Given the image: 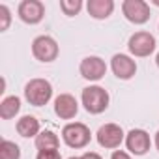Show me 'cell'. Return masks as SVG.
I'll list each match as a JSON object with an SVG mask.
<instances>
[{"label":"cell","instance_id":"obj_22","mask_svg":"<svg viewBox=\"0 0 159 159\" xmlns=\"http://www.w3.org/2000/svg\"><path fill=\"white\" fill-rule=\"evenodd\" d=\"M81 159H101V155L96 152H86L84 155H81Z\"/></svg>","mask_w":159,"mask_h":159},{"label":"cell","instance_id":"obj_5","mask_svg":"<svg viewBox=\"0 0 159 159\" xmlns=\"http://www.w3.org/2000/svg\"><path fill=\"white\" fill-rule=\"evenodd\" d=\"M32 54L39 62H52L58 56V43L51 36H38L32 41Z\"/></svg>","mask_w":159,"mask_h":159},{"label":"cell","instance_id":"obj_15","mask_svg":"<svg viewBox=\"0 0 159 159\" xmlns=\"http://www.w3.org/2000/svg\"><path fill=\"white\" fill-rule=\"evenodd\" d=\"M60 146V140H58V135L51 129H45L41 131L38 137H36V148L39 152H49V150H58Z\"/></svg>","mask_w":159,"mask_h":159},{"label":"cell","instance_id":"obj_2","mask_svg":"<svg viewBox=\"0 0 159 159\" xmlns=\"http://www.w3.org/2000/svg\"><path fill=\"white\" fill-rule=\"evenodd\" d=\"M83 105L90 114H101L103 111H107L109 107V92L101 86H86L81 94Z\"/></svg>","mask_w":159,"mask_h":159},{"label":"cell","instance_id":"obj_20","mask_svg":"<svg viewBox=\"0 0 159 159\" xmlns=\"http://www.w3.org/2000/svg\"><path fill=\"white\" fill-rule=\"evenodd\" d=\"M36 159H62L58 150H49V152H38Z\"/></svg>","mask_w":159,"mask_h":159},{"label":"cell","instance_id":"obj_4","mask_svg":"<svg viewBox=\"0 0 159 159\" xmlns=\"http://www.w3.org/2000/svg\"><path fill=\"white\" fill-rule=\"evenodd\" d=\"M127 49L131 54H135L139 58L150 56L155 51V38L150 32H135L127 41Z\"/></svg>","mask_w":159,"mask_h":159},{"label":"cell","instance_id":"obj_23","mask_svg":"<svg viewBox=\"0 0 159 159\" xmlns=\"http://www.w3.org/2000/svg\"><path fill=\"white\" fill-rule=\"evenodd\" d=\"M155 146H157V150H159V131L155 133Z\"/></svg>","mask_w":159,"mask_h":159},{"label":"cell","instance_id":"obj_26","mask_svg":"<svg viewBox=\"0 0 159 159\" xmlns=\"http://www.w3.org/2000/svg\"><path fill=\"white\" fill-rule=\"evenodd\" d=\"M69 159H81V157H69Z\"/></svg>","mask_w":159,"mask_h":159},{"label":"cell","instance_id":"obj_1","mask_svg":"<svg viewBox=\"0 0 159 159\" xmlns=\"http://www.w3.org/2000/svg\"><path fill=\"white\" fill-rule=\"evenodd\" d=\"M25 98L34 107H43L52 98V84L45 79H32L25 86Z\"/></svg>","mask_w":159,"mask_h":159},{"label":"cell","instance_id":"obj_16","mask_svg":"<svg viewBox=\"0 0 159 159\" xmlns=\"http://www.w3.org/2000/svg\"><path fill=\"white\" fill-rule=\"evenodd\" d=\"M21 111V99L17 96H10L4 98L2 103H0V118L2 120H11L15 118V114Z\"/></svg>","mask_w":159,"mask_h":159},{"label":"cell","instance_id":"obj_8","mask_svg":"<svg viewBox=\"0 0 159 159\" xmlns=\"http://www.w3.org/2000/svg\"><path fill=\"white\" fill-rule=\"evenodd\" d=\"M96 137H98L99 146H103V148H107V150H114V148H118V146L122 144V140H124V131H122V127L116 125V124H105V125H101V127L98 129Z\"/></svg>","mask_w":159,"mask_h":159},{"label":"cell","instance_id":"obj_11","mask_svg":"<svg viewBox=\"0 0 159 159\" xmlns=\"http://www.w3.org/2000/svg\"><path fill=\"white\" fill-rule=\"evenodd\" d=\"M111 67H112V73L122 81H129L137 73V64L127 54H114L111 60Z\"/></svg>","mask_w":159,"mask_h":159},{"label":"cell","instance_id":"obj_3","mask_svg":"<svg viewBox=\"0 0 159 159\" xmlns=\"http://www.w3.org/2000/svg\"><path fill=\"white\" fill-rule=\"evenodd\" d=\"M62 139H64V142L69 148H84L90 142L92 133H90V129L84 124L73 122V124H67L62 129Z\"/></svg>","mask_w":159,"mask_h":159},{"label":"cell","instance_id":"obj_14","mask_svg":"<svg viewBox=\"0 0 159 159\" xmlns=\"http://www.w3.org/2000/svg\"><path fill=\"white\" fill-rule=\"evenodd\" d=\"M17 133L25 139H30V137H38L41 131H39V120L36 116H23L21 120H17Z\"/></svg>","mask_w":159,"mask_h":159},{"label":"cell","instance_id":"obj_13","mask_svg":"<svg viewBox=\"0 0 159 159\" xmlns=\"http://www.w3.org/2000/svg\"><path fill=\"white\" fill-rule=\"evenodd\" d=\"M86 10L94 19H107L114 11V2L112 0H88Z\"/></svg>","mask_w":159,"mask_h":159},{"label":"cell","instance_id":"obj_6","mask_svg":"<svg viewBox=\"0 0 159 159\" xmlns=\"http://www.w3.org/2000/svg\"><path fill=\"white\" fill-rule=\"evenodd\" d=\"M122 11L133 25H144L150 21V6L144 0H125L122 4Z\"/></svg>","mask_w":159,"mask_h":159},{"label":"cell","instance_id":"obj_9","mask_svg":"<svg viewBox=\"0 0 159 159\" xmlns=\"http://www.w3.org/2000/svg\"><path fill=\"white\" fill-rule=\"evenodd\" d=\"M79 71L86 81H101L107 73V64L99 56H86L79 66Z\"/></svg>","mask_w":159,"mask_h":159},{"label":"cell","instance_id":"obj_10","mask_svg":"<svg viewBox=\"0 0 159 159\" xmlns=\"http://www.w3.org/2000/svg\"><path fill=\"white\" fill-rule=\"evenodd\" d=\"M150 135L144 129H131L125 137V146L135 155H144L150 150Z\"/></svg>","mask_w":159,"mask_h":159},{"label":"cell","instance_id":"obj_7","mask_svg":"<svg viewBox=\"0 0 159 159\" xmlns=\"http://www.w3.org/2000/svg\"><path fill=\"white\" fill-rule=\"evenodd\" d=\"M19 19L26 25H38L45 17V6L39 0H23L17 8Z\"/></svg>","mask_w":159,"mask_h":159},{"label":"cell","instance_id":"obj_24","mask_svg":"<svg viewBox=\"0 0 159 159\" xmlns=\"http://www.w3.org/2000/svg\"><path fill=\"white\" fill-rule=\"evenodd\" d=\"M155 62H157V67H159V52H157V56H155Z\"/></svg>","mask_w":159,"mask_h":159},{"label":"cell","instance_id":"obj_18","mask_svg":"<svg viewBox=\"0 0 159 159\" xmlns=\"http://www.w3.org/2000/svg\"><path fill=\"white\" fill-rule=\"evenodd\" d=\"M60 8H62V11L66 15L71 17V15H77L79 11L83 10V2H81V0H62Z\"/></svg>","mask_w":159,"mask_h":159},{"label":"cell","instance_id":"obj_21","mask_svg":"<svg viewBox=\"0 0 159 159\" xmlns=\"http://www.w3.org/2000/svg\"><path fill=\"white\" fill-rule=\"evenodd\" d=\"M111 159H131V157H129V153H125L122 150H116V152H112Z\"/></svg>","mask_w":159,"mask_h":159},{"label":"cell","instance_id":"obj_19","mask_svg":"<svg viewBox=\"0 0 159 159\" xmlns=\"http://www.w3.org/2000/svg\"><path fill=\"white\" fill-rule=\"evenodd\" d=\"M0 17H2V25H0V30H6L10 26V21H11V15H10V10L6 6H0Z\"/></svg>","mask_w":159,"mask_h":159},{"label":"cell","instance_id":"obj_12","mask_svg":"<svg viewBox=\"0 0 159 159\" xmlns=\"http://www.w3.org/2000/svg\"><path fill=\"white\" fill-rule=\"evenodd\" d=\"M54 112L58 118L62 120H71L77 116L79 112V105H77V99L71 96V94H60L56 99H54Z\"/></svg>","mask_w":159,"mask_h":159},{"label":"cell","instance_id":"obj_17","mask_svg":"<svg viewBox=\"0 0 159 159\" xmlns=\"http://www.w3.org/2000/svg\"><path fill=\"white\" fill-rule=\"evenodd\" d=\"M0 159H21V148L11 140L0 142Z\"/></svg>","mask_w":159,"mask_h":159},{"label":"cell","instance_id":"obj_25","mask_svg":"<svg viewBox=\"0 0 159 159\" xmlns=\"http://www.w3.org/2000/svg\"><path fill=\"white\" fill-rule=\"evenodd\" d=\"M153 4H155V6H159V0H153Z\"/></svg>","mask_w":159,"mask_h":159}]
</instances>
